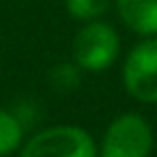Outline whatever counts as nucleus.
I'll return each mask as SVG.
<instances>
[{"mask_svg":"<svg viewBox=\"0 0 157 157\" xmlns=\"http://www.w3.org/2000/svg\"><path fill=\"white\" fill-rule=\"evenodd\" d=\"M153 146L155 133L151 123L136 112H127L108 125L99 157H151Z\"/></svg>","mask_w":157,"mask_h":157,"instance_id":"f257e3e1","label":"nucleus"},{"mask_svg":"<svg viewBox=\"0 0 157 157\" xmlns=\"http://www.w3.org/2000/svg\"><path fill=\"white\" fill-rule=\"evenodd\" d=\"M20 157H99L93 136L78 125H56L22 144Z\"/></svg>","mask_w":157,"mask_h":157,"instance_id":"f03ea898","label":"nucleus"},{"mask_svg":"<svg viewBox=\"0 0 157 157\" xmlns=\"http://www.w3.org/2000/svg\"><path fill=\"white\" fill-rule=\"evenodd\" d=\"M121 54L118 33L99 20L86 22L73 39V58L86 71H103L116 63Z\"/></svg>","mask_w":157,"mask_h":157,"instance_id":"7ed1b4c3","label":"nucleus"},{"mask_svg":"<svg viewBox=\"0 0 157 157\" xmlns=\"http://www.w3.org/2000/svg\"><path fill=\"white\" fill-rule=\"evenodd\" d=\"M123 84L133 99L157 103V35L131 48L123 63Z\"/></svg>","mask_w":157,"mask_h":157,"instance_id":"20e7f679","label":"nucleus"},{"mask_svg":"<svg viewBox=\"0 0 157 157\" xmlns=\"http://www.w3.org/2000/svg\"><path fill=\"white\" fill-rule=\"evenodd\" d=\"M114 5L129 30L142 37L157 35V0H114Z\"/></svg>","mask_w":157,"mask_h":157,"instance_id":"39448f33","label":"nucleus"},{"mask_svg":"<svg viewBox=\"0 0 157 157\" xmlns=\"http://www.w3.org/2000/svg\"><path fill=\"white\" fill-rule=\"evenodd\" d=\"M22 140H24V127L20 118L13 112L0 108V157H7L17 148H22Z\"/></svg>","mask_w":157,"mask_h":157,"instance_id":"423d86ee","label":"nucleus"},{"mask_svg":"<svg viewBox=\"0 0 157 157\" xmlns=\"http://www.w3.org/2000/svg\"><path fill=\"white\" fill-rule=\"evenodd\" d=\"M110 7V0H65V9L73 20L93 22L99 20Z\"/></svg>","mask_w":157,"mask_h":157,"instance_id":"0eeeda50","label":"nucleus"}]
</instances>
